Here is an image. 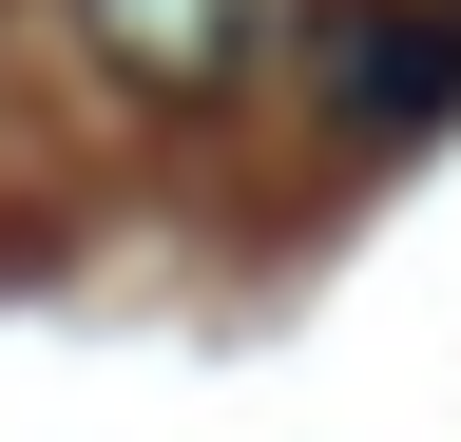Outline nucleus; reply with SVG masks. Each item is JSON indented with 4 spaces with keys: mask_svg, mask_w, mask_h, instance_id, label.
Wrapping results in <instances>:
<instances>
[{
    "mask_svg": "<svg viewBox=\"0 0 461 442\" xmlns=\"http://www.w3.org/2000/svg\"><path fill=\"white\" fill-rule=\"evenodd\" d=\"M77 39H96V77L212 116V96H250L288 39H308V0H77Z\"/></svg>",
    "mask_w": 461,
    "mask_h": 442,
    "instance_id": "f257e3e1",
    "label": "nucleus"
},
{
    "mask_svg": "<svg viewBox=\"0 0 461 442\" xmlns=\"http://www.w3.org/2000/svg\"><path fill=\"white\" fill-rule=\"evenodd\" d=\"M327 96H346L366 135H423L442 96H461V20H442V0H384V20H346V39H327Z\"/></svg>",
    "mask_w": 461,
    "mask_h": 442,
    "instance_id": "f03ea898",
    "label": "nucleus"
}]
</instances>
